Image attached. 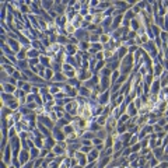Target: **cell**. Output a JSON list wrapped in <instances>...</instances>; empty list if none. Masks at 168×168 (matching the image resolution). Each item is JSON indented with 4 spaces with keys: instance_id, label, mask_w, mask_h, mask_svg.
Segmentation results:
<instances>
[{
    "instance_id": "obj_6",
    "label": "cell",
    "mask_w": 168,
    "mask_h": 168,
    "mask_svg": "<svg viewBox=\"0 0 168 168\" xmlns=\"http://www.w3.org/2000/svg\"><path fill=\"white\" fill-rule=\"evenodd\" d=\"M1 88H3V93H7V94H13L17 91V87L14 84H10V83H3L1 84Z\"/></svg>"
},
{
    "instance_id": "obj_18",
    "label": "cell",
    "mask_w": 168,
    "mask_h": 168,
    "mask_svg": "<svg viewBox=\"0 0 168 168\" xmlns=\"http://www.w3.org/2000/svg\"><path fill=\"white\" fill-rule=\"evenodd\" d=\"M129 119H130V116L127 115V114H123V115L118 119V125H126L129 122Z\"/></svg>"
},
{
    "instance_id": "obj_1",
    "label": "cell",
    "mask_w": 168,
    "mask_h": 168,
    "mask_svg": "<svg viewBox=\"0 0 168 168\" xmlns=\"http://www.w3.org/2000/svg\"><path fill=\"white\" fill-rule=\"evenodd\" d=\"M52 137L56 142H64V140H66V135H64L63 129L58 127V126H55L52 129Z\"/></svg>"
},
{
    "instance_id": "obj_15",
    "label": "cell",
    "mask_w": 168,
    "mask_h": 168,
    "mask_svg": "<svg viewBox=\"0 0 168 168\" xmlns=\"http://www.w3.org/2000/svg\"><path fill=\"white\" fill-rule=\"evenodd\" d=\"M14 67H16V66H13V64H3V66H1V70L6 72L9 76H13V74H14Z\"/></svg>"
},
{
    "instance_id": "obj_22",
    "label": "cell",
    "mask_w": 168,
    "mask_h": 168,
    "mask_svg": "<svg viewBox=\"0 0 168 168\" xmlns=\"http://www.w3.org/2000/svg\"><path fill=\"white\" fill-rule=\"evenodd\" d=\"M119 76H121V73H119V70H115V72H112V74H111V84H115L116 81H118V79H119Z\"/></svg>"
},
{
    "instance_id": "obj_26",
    "label": "cell",
    "mask_w": 168,
    "mask_h": 168,
    "mask_svg": "<svg viewBox=\"0 0 168 168\" xmlns=\"http://www.w3.org/2000/svg\"><path fill=\"white\" fill-rule=\"evenodd\" d=\"M154 21L157 22V25L160 27V28H164V17H160V16H158Z\"/></svg>"
},
{
    "instance_id": "obj_31",
    "label": "cell",
    "mask_w": 168,
    "mask_h": 168,
    "mask_svg": "<svg viewBox=\"0 0 168 168\" xmlns=\"http://www.w3.org/2000/svg\"><path fill=\"white\" fill-rule=\"evenodd\" d=\"M16 133H17V130H16V127L13 126V127H10V130H9V137H10V139L16 137V136H17Z\"/></svg>"
},
{
    "instance_id": "obj_28",
    "label": "cell",
    "mask_w": 168,
    "mask_h": 168,
    "mask_svg": "<svg viewBox=\"0 0 168 168\" xmlns=\"http://www.w3.org/2000/svg\"><path fill=\"white\" fill-rule=\"evenodd\" d=\"M91 150H93V146H81L80 147V151L84 153V154H85V153H90Z\"/></svg>"
},
{
    "instance_id": "obj_13",
    "label": "cell",
    "mask_w": 168,
    "mask_h": 168,
    "mask_svg": "<svg viewBox=\"0 0 168 168\" xmlns=\"http://www.w3.org/2000/svg\"><path fill=\"white\" fill-rule=\"evenodd\" d=\"M39 53H41L39 51H37V49L32 48V49H30L27 52V56H28V59H39V56H41Z\"/></svg>"
},
{
    "instance_id": "obj_5",
    "label": "cell",
    "mask_w": 168,
    "mask_h": 168,
    "mask_svg": "<svg viewBox=\"0 0 168 168\" xmlns=\"http://www.w3.org/2000/svg\"><path fill=\"white\" fill-rule=\"evenodd\" d=\"M161 91V83H160V79H154V81L150 87V94L158 95V93Z\"/></svg>"
},
{
    "instance_id": "obj_7",
    "label": "cell",
    "mask_w": 168,
    "mask_h": 168,
    "mask_svg": "<svg viewBox=\"0 0 168 168\" xmlns=\"http://www.w3.org/2000/svg\"><path fill=\"white\" fill-rule=\"evenodd\" d=\"M126 114L130 116V118H133V116L139 115V109L135 106V104H133V102H130V104L126 106Z\"/></svg>"
},
{
    "instance_id": "obj_4",
    "label": "cell",
    "mask_w": 168,
    "mask_h": 168,
    "mask_svg": "<svg viewBox=\"0 0 168 168\" xmlns=\"http://www.w3.org/2000/svg\"><path fill=\"white\" fill-rule=\"evenodd\" d=\"M109 95H111V90H106L104 93H101L100 97H98V104L101 105V106H104L105 104H108V101H109Z\"/></svg>"
},
{
    "instance_id": "obj_21",
    "label": "cell",
    "mask_w": 168,
    "mask_h": 168,
    "mask_svg": "<svg viewBox=\"0 0 168 168\" xmlns=\"http://www.w3.org/2000/svg\"><path fill=\"white\" fill-rule=\"evenodd\" d=\"M17 59H18V60H28V56H27V51L21 49L20 52L17 53Z\"/></svg>"
},
{
    "instance_id": "obj_9",
    "label": "cell",
    "mask_w": 168,
    "mask_h": 168,
    "mask_svg": "<svg viewBox=\"0 0 168 168\" xmlns=\"http://www.w3.org/2000/svg\"><path fill=\"white\" fill-rule=\"evenodd\" d=\"M56 143H58V142H56L52 136L45 137V139H43V147H46V148H49V150H52L53 147L56 146Z\"/></svg>"
},
{
    "instance_id": "obj_12",
    "label": "cell",
    "mask_w": 168,
    "mask_h": 168,
    "mask_svg": "<svg viewBox=\"0 0 168 168\" xmlns=\"http://www.w3.org/2000/svg\"><path fill=\"white\" fill-rule=\"evenodd\" d=\"M79 94L81 95V97H84V98H88V97L91 95V90L87 88V87H84V85H81V87L79 88Z\"/></svg>"
},
{
    "instance_id": "obj_32",
    "label": "cell",
    "mask_w": 168,
    "mask_h": 168,
    "mask_svg": "<svg viewBox=\"0 0 168 168\" xmlns=\"http://www.w3.org/2000/svg\"><path fill=\"white\" fill-rule=\"evenodd\" d=\"M22 168H35V164H34V160H30L27 164H24Z\"/></svg>"
},
{
    "instance_id": "obj_36",
    "label": "cell",
    "mask_w": 168,
    "mask_h": 168,
    "mask_svg": "<svg viewBox=\"0 0 168 168\" xmlns=\"http://www.w3.org/2000/svg\"><path fill=\"white\" fill-rule=\"evenodd\" d=\"M160 168H168V161H160Z\"/></svg>"
},
{
    "instance_id": "obj_38",
    "label": "cell",
    "mask_w": 168,
    "mask_h": 168,
    "mask_svg": "<svg viewBox=\"0 0 168 168\" xmlns=\"http://www.w3.org/2000/svg\"><path fill=\"white\" fill-rule=\"evenodd\" d=\"M72 168H83V167H81V165H79V164H77V165H74V167H72Z\"/></svg>"
},
{
    "instance_id": "obj_33",
    "label": "cell",
    "mask_w": 168,
    "mask_h": 168,
    "mask_svg": "<svg viewBox=\"0 0 168 168\" xmlns=\"http://www.w3.org/2000/svg\"><path fill=\"white\" fill-rule=\"evenodd\" d=\"M11 164H13L14 167H17V168L21 167V163H20V160H18V158H13V160H11Z\"/></svg>"
},
{
    "instance_id": "obj_3",
    "label": "cell",
    "mask_w": 168,
    "mask_h": 168,
    "mask_svg": "<svg viewBox=\"0 0 168 168\" xmlns=\"http://www.w3.org/2000/svg\"><path fill=\"white\" fill-rule=\"evenodd\" d=\"M18 160H20L21 165H24V164H27L30 160H31V156H30V150H21L20 154H18Z\"/></svg>"
},
{
    "instance_id": "obj_25",
    "label": "cell",
    "mask_w": 168,
    "mask_h": 168,
    "mask_svg": "<svg viewBox=\"0 0 168 168\" xmlns=\"http://www.w3.org/2000/svg\"><path fill=\"white\" fill-rule=\"evenodd\" d=\"M81 139H87V140H88V139H90V140H91V139H95V133H93V132H84V135L81 136Z\"/></svg>"
},
{
    "instance_id": "obj_16",
    "label": "cell",
    "mask_w": 168,
    "mask_h": 168,
    "mask_svg": "<svg viewBox=\"0 0 168 168\" xmlns=\"http://www.w3.org/2000/svg\"><path fill=\"white\" fill-rule=\"evenodd\" d=\"M153 154H154V157L156 158H160L164 156V147H156L154 150H153Z\"/></svg>"
},
{
    "instance_id": "obj_23",
    "label": "cell",
    "mask_w": 168,
    "mask_h": 168,
    "mask_svg": "<svg viewBox=\"0 0 168 168\" xmlns=\"http://www.w3.org/2000/svg\"><path fill=\"white\" fill-rule=\"evenodd\" d=\"M52 6H55V3H52V1H42V3H41V7H43V9H45V11L52 10V9H51Z\"/></svg>"
},
{
    "instance_id": "obj_27",
    "label": "cell",
    "mask_w": 168,
    "mask_h": 168,
    "mask_svg": "<svg viewBox=\"0 0 168 168\" xmlns=\"http://www.w3.org/2000/svg\"><path fill=\"white\" fill-rule=\"evenodd\" d=\"M142 148V144L140 143H136V144H133V146H130V150H132V153H139V150Z\"/></svg>"
},
{
    "instance_id": "obj_35",
    "label": "cell",
    "mask_w": 168,
    "mask_h": 168,
    "mask_svg": "<svg viewBox=\"0 0 168 168\" xmlns=\"http://www.w3.org/2000/svg\"><path fill=\"white\" fill-rule=\"evenodd\" d=\"M81 143L84 146H93V142L91 140H87V139H81Z\"/></svg>"
},
{
    "instance_id": "obj_34",
    "label": "cell",
    "mask_w": 168,
    "mask_h": 168,
    "mask_svg": "<svg viewBox=\"0 0 168 168\" xmlns=\"http://www.w3.org/2000/svg\"><path fill=\"white\" fill-rule=\"evenodd\" d=\"M102 143H104V140H101V139H98V137L93 139V146H98V144H102Z\"/></svg>"
},
{
    "instance_id": "obj_11",
    "label": "cell",
    "mask_w": 168,
    "mask_h": 168,
    "mask_svg": "<svg viewBox=\"0 0 168 168\" xmlns=\"http://www.w3.org/2000/svg\"><path fill=\"white\" fill-rule=\"evenodd\" d=\"M30 156H31V160L39 158V156H41V148H38V147H32L31 150H30Z\"/></svg>"
},
{
    "instance_id": "obj_20",
    "label": "cell",
    "mask_w": 168,
    "mask_h": 168,
    "mask_svg": "<svg viewBox=\"0 0 168 168\" xmlns=\"http://www.w3.org/2000/svg\"><path fill=\"white\" fill-rule=\"evenodd\" d=\"M104 144H105V147H106V148H109V147L114 146V136H111V135H109V136L104 140Z\"/></svg>"
},
{
    "instance_id": "obj_19",
    "label": "cell",
    "mask_w": 168,
    "mask_h": 168,
    "mask_svg": "<svg viewBox=\"0 0 168 168\" xmlns=\"http://www.w3.org/2000/svg\"><path fill=\"white\" fill-rule=\"evenodd\" d=\"M151 31H153L154 38H157V37L161 35V30H160V27H158L157 24H151Z\"/></svg>"
},
{
    "instance_id": "obj_37",
    "label": "cell",
    "mask_w": 168,
    "mask_h": 168,
    "mask_svg": "<svg viewBox=\"0 0 168 168\" xmlns=\"http://www.w3.org/2000/svg\"><path fill=\"white\" fill-rule=\"evenodd\" d=\"M70 42H72V43H79V41H77L76 38H70Z\"/></svg>"
},
{
    "instance_id": "obj_39",
    "label": "cell",
    "mask_w": 168,
    "mask_h": 168,
    "mask_svg": "<svg viewBox=\"0 0 168 168\" xmlns=\"http://www.w3.org/2000/svg\"><path fill=\"white\" fill-rule=\"evenodd\" d=\"M9 168H17V167H14L13 164H10V165H9Z\"/></svg>"
},
{
    "instance_id": "obj_10",
    "label": "cell",
    "mask_w": 168,
    "mask_h": 168,
    "mask_svg": "<svg viewBox=\"0 0 168 168\" xmlns=\"http://www.w3.org/2000/svg\"><path fill=\"white\" fill-rule=\"evenodd\" d=\"M52 81L55 84H58V83H64L66 81V76H64V73H55V76H53V79H52Z\"/></svg>"
},
{
    "instance_id": "obj_2",
    "label": "cell",
    "mask_w": 168,
    "mask_h": 168,
    "mask_svg": "<svg viewBox=\"0 0 168 168\" xmlns=\"http://www.w3.org/2000/svg\"><path fill=\"white\" fill-rule=\"evenodd\" d=\"M7 45L10 46V49L13 51L14 53H18L21 51V43L18 42V39H14V38H9V41H7Z\"/></svg>"
},
{
    "instance_id": "obj_30",
    "label": "cell",
    "mask_w": 168,
    "mask_h": 168,
    "mask_svg": "<svg viewBox=\"0 0 168 168\" xmlns=\"http://www.w3.org/2000/svg\"><path fill=\"white\" fill-rule=\"evenodd\" d=\"M157 125H160L161 127H164V126L167 125V119H165L164 116H163V118H160V119L157 121Z\"/></svg>"
},
{
    "instance_id": "obj_29",
    "label": "cell",
    "mask_w": 168,
    "mask_h": 168,
    "mask_svg": "<svg viewBox=\"0 0 168 168\" xmlns=\"http://www.w3.org/2000/svg\"><path fill=\"white\" fill-rule=\"evenodd\" d=\"M56 43H66L67 45V38L64 37V35H60V37H58V41H56Z\"/></svg>"
},
{
    "instance_id": "obj_24",
    "label": "cell",
    "mask_w": 168,
    "mask_h": 168,
    "mask_svg": "<svg viewBox=\"0 0 168 168\" xmlns=\"http://www.w3.org/2000/svg\"><path fill=\"white\" fill-rule=\"evenodd\" d=\"M53 76H55V73H53L52 69H46V70H45V79H46V80H52Z\"/></svg>"
},
{
    "instance_id": "obj_17",
    "label": "cell",
    "mask_w": 168,
    "mask_h": 168,
    "mask_svg": "<svg viewBox=\"0 0 168 168\" xmlns=\"http://www.w3.org/2000/svg\"><path fill=\"white\" fill-rule=\"evenodd\" d=\"M90 46H91V43H88L87 41H83V42H79V48H80V51H90Z\"/></svg>"
},
{
    "instance_id": "obj_14",
    "label": "cell",
    "mask_w": 168,
    "mask_h": 168,
    "mask_svg": "<svg viewBox=\"0 0 168 168\" xmlns=\"http://www.w3.org/2000/svg\"><path fill=\"white\" fill-rule=\"evenodd\" d=\"M140 27H142V24H140V21L137 20V18H133V20L130 21V30H132V31L137 32Z\"/></svg>"
},
{
    "instance_id": "obj_40",
    "label": "cell",
    "mask_w": 168,
    "mask_h": 168,
    "mask_svg": "<svg viewBox=\"0 0 168 168\" xmlns=\"http://www.w3.org/2000/svg\"><path fill=\"white\" fill-rule=\"evenodd\" d=\"M97 168H98V167H97Z\"/></svg>"
},
{
    "instance_id": "obj_8",
    "label": "cell",
    "mask_w": 168,
    "mask_h": 168,
    "mask_svg": "<svg viewBox=\"0 0 168 168\" xmlns=\"http://www.w3.org/2000/svg\"><path fill=\"white\" fill-rule=\"evenodd\" d=\"M100 158V151L97 150V148H93L88 154H87V160H88V163H94Z\"/></svg>"
}]
</instances>
